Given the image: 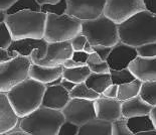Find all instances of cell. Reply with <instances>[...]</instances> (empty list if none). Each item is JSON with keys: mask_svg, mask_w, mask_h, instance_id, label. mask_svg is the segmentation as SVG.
<instances>
[{"mask_svg": "<svg viewBox=\"0 0 156 135\" xmlns=\"http://www.w3.org/2000/svg\"><path fill=\"white\" fill-rule=\"evenodd\" d=\"M104 62V60L99 55L97 52H93V54L89 55V59L87 61V65H96V64H100V62Z\"/></svg>", "mask_w": 156, "mask_h": 135, "instance_id": "40", "label": "cell"}, {"mask_svg": "<svg viewBox=\"0 0 156 135\" xmlns=\"http://www.w3.org/2000/svg\"><path fill=\"white\" fill-rule=\"evenodd\" d=\"M20 117L13 108L6 93L0 92V134L16 129L19 126Z\"/></svg>", "mask_w": 156, "mask_h": 135, "instance_id": "14", "label": "cell"}, {"mask_svg": "<svg viewBox=\"0 0 156 135\" xmlns=\"http://www.w3.org/2000/svg\"><path fill=\"white\" fill-rule=\"evenodd\" d=\"M32 64L30 57L20 55L11 61L0 64V92L7 93L28 79Z\"/></svg>", "mask_w": 156, "mask_h": 135, "instance_id": "7", "label": "cell"}, {"mask_svg": "<svg viewBox=\"0 0 156 135\" xmlns=\"http://www.w3.org/2000/svg\"><path fill=\"white\" fill-rule=\"evenodd\" d=\"M142 83H143L142 81L136 79V80L129 82V83L119 85L117 99L121 102H124L126 100H129V99L138 96L140 94Z\"/></svg>", "mask_w": 156, "mask_h": 135, "instance_id": "23", "label": "cell"}, {"mask_svg": "<svg viewBox=\"0 0 156 135\" xmlns=\"http://www.w3.org/2000/svg\"><path fill=\"white\" fill-rule=\"evenodd\" d=\"M86 84L88 86L96 91L99 94H103L104 91L108 87H110L113 84L111 74H97V73H92L89 76V78L86 80Z\"/></svg>", "mask_w": 156, "mask_h": 135, "instance_id": "21", "label": "cell"}, {"mask_svg": "<svg viewBox=\"0 0 156 135\" xmlns=\"http://www.w3.org/2000/svg\"><path fill=\"white\" fill-rule=\"evenodd\" d=\"M78 135H112V122L95 118L80 126Z\"/></svg>", "mask_w": 156, "mask_h": 135, "instance_id": "20", "label": "cell"}, {"mask_svg": "<svg viewBox=\"0 0 156 135\" xmlns=\"http://www.w3.org/2000/svg\"><path fill=\"white\" fill-rule=\"evenodd\" d=\"M113 47H106V45H95L94 49L104 61H107L109 55L111 54Z\"/></svg>", "mask_w": 156, "mask_h": 135, "instance_id": "37", "label": "cell"}, {"mask_svg": "<svg viewBox=\"0 0 156 135\" xmlns=\"http://www.w3.org/2000/svg\"><path fill=\"white\" fill-rule=\"evenodd\" d=\"M73 54H74V48L72 47L71 41L48 42L46 55L42 60H39L34 64L48 66V67L62 66L66 61L73 57Z\"/></svg>", "mask_w": 156, "mask_h": 135, "instance_id": "11", "label": "cell"}, {"mask_svg": "<svg viewBox=\"0 0 156 135\" xmlns=\"http://www.w3.org/2000/svg\"><path fill=\"white\" fill-rule=\"evenodd\" d=\"M65 121L62 111L41 106L27 116L20 118L18 127L30 135H58Z\"/></svg>", "mask_w": 156, "mask_h": 135, "instance_id": "3", "label": "cell"}, {"mask_svg": "<svg viewBox=\"0 0 156 135\" xmlns=\"http://www.w3.org/2000/svg\"><path fill=\"white\" fill-rule=\"evenodd\" d=\"M129 70L142 82L156 81V57H137L129 66Z\"/></svg>", "mask_w": 156, "mask_h": 135, "instance_id": "16", "label": "cell"}, {"mask_svg": "<svg viewBox=\"0 0 156 135\" xmlns=\"http://www.w3.org/2000/svg\"><path fill=\"white\" fill-rule=\"evenodd\" d=\"M68 10V1L67 0H61L55 4H44L41 5V12L45 14H55V15H64L67 14Z\"/></svg>", "mask_w": 156, "mask_h": 135, "instance_id": "29", "label": "cell"}, {"mask_svg": "<svg viewBox=\"0 0 156 135\" xmlns=\"http://www.w3.org/2000/svg\"><path fill=\"white\" fill-rule=\"evenodd\" d=\"M7 16H8L7 12L5 10H1V9H0V23H1V22H5Z\"/></svg>", "mask_w": 156, "mask_h": 135, "instance_id": "49", "label": "cell"}, {"mask_svg": "<svg viewBox=\"0 0 156 135\" xmlns=\"http://www.w3.org/2000/svg\"><path fill=\"white\" fill-rule=\"evenodd\" d=\"M73 59L75 61H77L79 62H82V64L87 65V61L89 59V54H87L85 51H78V52H74L73 54Z\"/></svg>", "mask_w": 156, "mask_h": 135, "instance_id": "38", "label": "cell"}, {"mask_svg": "<svg viewBox=\"0 0 156 135\" xmlns=\"http://www.w3.org/2000/svg\"><path fill=\"white\" fill-rule=\"evenodd\" d=\"M62 86L64 87L66 90H68L69 92H71L73 91L75 89V87L77 86V84L74 83V82H72V81H69L67 80V79H64L62 78Z\"/></svg>", "mask_w": 156, "mask_h": 135, "instance_id": "44", "label": "cell"}, {"mask_svg": "<svg viewBox=\"0 0 156 135\" xmlns=\"http://www.w3.org/2000/svg\"><path fill=\"white\" fill-rule=\"evenodd\" d=\"M67 14L82 21L92 20L104 14L106 0H67Z\"/></svg>", "mask_w": 156, "mask_h": 135, "instance_id": "10", "label": "cell"}, {"mask_svg": "<svg viewBox=\"0 0 156 135\" xmlns=\"http://www.w3.org/2000/svg\"><path fill=\"white\" fill-rule=\"evenodd\" d=\"M134 135H156V129L149 130V131H143V132H139Z\"/></svg>", "mask_w": 156, "mask_h": 135, "instance_id": "50", "label": "cell"}, {"mask_svg": "<svg viewBox=\"0 0 156 135\" xmlns=\"http://www.w3.org/2000/svg\"><path fill=\"white\" fill-rule=\"evenodd\" d=\"M14 41L11 30L9 29L6 22L0 23V48H9Z\"/></svg>", "mask_w": 156, "mask_h": 135, "instance_id": "30", "label": "cell"}, {"mask_svg": "<svg viewBox=\"0 0 156 135\" xmlns=\"http://www.w3.org/2000/svg\"><path fill=\"white\" fill-rule=\"evenodd\" d=\"M18 55L19 54L15 51H10L9 48H0V64L11 61Z\"/></svg>", "mask_w": 156, "mask_h": 135, "instance_id": "36", "label": "cell"}, {"mask_svg": "<svg viewBox=\"0 0 156 135\" xmlns=\"http://www.w3.org/2000/svg\"><path fill=\"white\" fill-rule=\"evenodd\" d=\"M103 96L108 98H117L118 95V85L112 84L110 87H108L102 94Z\"/></svg>", "mask_w": 156, "mask_h": 135, "instance_id": "39", "label": "cell"}, {"mask_svg": "<svg viewBox=\"0 0 156 135\" xmlns=\"http://www.w3.org/2000/svg\"><path fill=\"white\" fill-rule=\"evenodd\" d=\"M48 48V41L45 38H21L13 41L11 45L9 47V49L17 52L23 57H30L34 49H39L42 60L46 55Z\"/></svg>", "mask_w": 156, "mask_h": 135, "instance_id": "17", "label": "cell"}, {"mask_svg": "<svg viewBox=\"0 0 156 135\" xmlns=\"http://www.w3.org/2000/svg\"><path fill=\"white\" fill-rule=\"evenodd\" d=\"M152 106L141 98L140 95L122 102V116L128 119L131 117L149 115Z\"/></svg>", "mask_w": 156, "mask_h": 135, "instance_id": "19", "label": "cell"}, {"mask_svg": "<svg viewBox=\"0 0 156 135\" xmlns=\"http://www.w3.org/2000/svg\"><path fill=\"white\" fill-rule=\"evenodd\" d=\"M87 42H88L87 37H86L82 32L81 34H79L78 35H76L73 39H71V44H72L73 48H74V52L84 51Z\"/></svg>", "mask_w": 156, "mask_h": 135, "instance_id": "34", "label": "cell"}, {"mask_svg": "<svg viewBox=\"0 0 156 135\" xmlns=\"http://www.w3.org/2000/svg\"><path fill=\"white\" fill-rule=\"evenodd\" d=\"M127 124L130 130L134 134L156 129L155 125L152 121L150 115H143V116L131 117L127 119Z\"/></svg>", "mask_w": 156, "mask_h": 135, "instance_id": "22", "label": "cell"}, {"mask_svg": "<svg viewBox=\"0 0 156 135\" xmlns=\"http://www.w3.org/2000/svg\"><path fill=\"white\" fill-rule=\"evenodd\" d=\"M112 135H134L127 124V119L121 117L112 122Z\"/></svg>", "mask_w": 156, "mask_h": 135, "instance_id": "31", "label": "cell"}, {"mask_svg": "<svg viewBox=\"0 0 156 135\" xmlns=\"http://www.w3.org/2000/svg\"><path fill=\"white\" fill-rule=\"evenodd\" d=\"M23 10L41 12V5L37 2V0H18L10 8H8L5 11L7 12L8 15H10Z\"/></svg>", "mask_w": 156, "mask_h": 135, "instance_id": "26", "label": "cell"}, {"mask_svg": "<svg viewBox=\"0 0 156 135\" xmlns=\"http://www.w3.org/2000/svg\"><path fill=\"white\" fill-rule=\"evenodd\" d=\"M138 55L143 58H155L156 57V41L146 44L137 48Z\"/></svg>", "mask_w": 156, "mask_h": 135, "instance_id": "32", "label": "cell"}, {"mask_svg": "<svg viewBox=\"0 0 156 135\" xmlns=\"http://www.w3.org/2000/svg\"><path fill=\"white\" fill-rule=\"evenodd\" d=\"M150 117H151V119L152 121H153V123L155 125V127H156V106H153L152 107V109H151V112H150Z\"/></svg>", "mask_w": 156, "mask_h": 135, "instance_id": "48", "label": "cell"}, {"mask_svg": "<svg viewBox=\"0 0 156 135\" xmlns=\"http://www.w3.org/2000/svg\"><path fill=\"white\" fill-rule=\"evenodd\" d=\"M97 118L106 121L120 119L122 116V102L117 98H108L101 95L94 101Z\"/></svg>", "mask_w": 156, "mask_h": 135, "instance_id": "13", "label": "cell"}, {"mask_svg": "<svg viewBox=\"0 0 156 135\" xmlns=\"http://www.w3.org/2000/svg\"><path fill=\"white\" fill-rule=\"evenodd\" d=\"M48 14L44 12L23 10L10 14L6 24L11 30L14 41L21 38H44Z\"/></svg>", "mask_w": 156, "mask_h": 135, "instance_id": "4", "label": "cell"}, {"mask_svg": "<svg viewBox=\"0 0 156 135\" xmlns=\"http://www.w3.org/2000/svg\"><path fill=\"white\" fill-rule=\"evenodd\" d=\"M120 41L138 48L156 41V14L148 10L138 12L119 24Z\"/></svg>", "mask_w": 156, "mask_h": 135, "instance_id": "1", "label": "cell"}, {"mask_svg": "<svg viewBox=\"0 0 156 135\" xmlns=\"http://www.w3.org/2000/svg\"><path fill=\"white\" fill-rule=\"evenodd\" d=\"M45 90L44 84L28 78L6 94L17 115L23 118L41 106Z\"/></svg>", "mask_w": 156, "mask_h": 135, "instance_id": "2", "label": "cell"}, {"mask_svg": "<svg viewBox=\"0 0 156 135\" xmlns=\"http://www.w3.org/2000/svg\"><path fill=\"white\" fill-rule=\"evenodd\" d=\"M62 112L65 115L66 120L79 126L97 118L94 101L86 99L72 98Z\"/></svg>", "mask_w": 156, "mask_h": 135, "instance_id": "9", "label": "cell"}, {"mask_svg": "<svg viewBox=\"0 0 156 135\" xmlns=\"http://www.w3.org/2000/svg\"><path fill=\"white\" fill-rule=\"evenodd\" d=\"M83 21L69 14H48L44 38L48 42L68 41L82 32Z\"/></svg>", "mask_w": 156, "mask_h": 135, "instance_id": "6", "label": "cell"}, {"mask_svg": "<svg viewBox=\"0 0 156 135\" xmlns=\"http://www.w3.org/2000/svg\"><path fill=\"white\" fill-rule=\"evenodd\" d=\"M88 67L91 69L92 73H97V74H108L111 71L110 66H109V64L106 61L100 62V64L89 65Z\"/></svg>", "mask_w": 156, "mask_h": 135, "instance_id": "35", "label": "cell"}, {"mask_svg": "<svg viewBox=\"0 0 156 135\" xmlns=\"http://www.w3.org/2000/svg\"><path fill=\"white\" fill-rule=\"evenodd\" d=\"M61 0H37V2L41 5H44V4H55V3H58Z\"/></svg>", "mask_w": 156, "mask_h": 135, "instance_id": "47", "label": "cell"}, {"mask_svg": "<svg viewBox=\"0 0 156 135\" xmlns=\"http://www.w3.org/2000/svg\"><path fill=\"white\" fill-rule=\"evenodd\" d=\"M64 66L65 68L67 69H74V68H79V67H83V66H86L85 64H82V62H79L77 61H75L74 59L71 58L67 60L65 62H64Z\"/></svg>", "mask_w": 156, "mask_h": 135, "instance_id": "41", "label": "cell"}, {"mask_svg": "<svg viewBox=\"0 0 156 135\" xmlns=\"http://www.w3.org/2000/svg\"><path fill=\"white\" fill-rule=\"evenodd\" d=\"M110 74L112 77L113 84L118 85V86L136 80V77L129 70V68L124 69V70H111Z\"/></svg>", "mask_w": 156, "mask_h": 135, "instance_id": "28", "label": "cell"}, {"mask_svg": "<svg viewBox=\"0 0 156 135\" xmlns=\"http://www.w3.org/2000/svg\"><path fill=\"white\" fill-rule=\"evenodd\" d=\"M82 34L92 45L114 47L120 41L119 24L105 14L92 20L83 21Z\"/></svg>", "mask_w": 156, "mask_h": 135, "instance_id": "5", "label": "cell"}, {"mask_svg": "<svg viewBox=\"0 0 156 135\" xmlns=\"http://www.w3.org/2000/svg\"><path fill=\"white\" fill-rule=\"evenodd\" d=\"M91 74H92L91 69L86 65L83 66V67L74 68V69L65 68L64 73H62V78L74 82L76 84H80L86 82V80L89 78V76Z\"/></svg>", "mask_w": 156, "mask_h": 135, "instance_id": "24", "label": "cell"}, {"mask_svg": "<svg viewBox=\"0 0 156 135\" xmlns=\"http://www.w3.org/2000/svg\"><path fill=\"white\" fill-rule=\"evenodd\" d=\"M138 55L137 48L119 41L112 48L111 54L109 55L107 62L111 70H124L129 68V66Z\"/></svg>", "mask_w": 156, "mask_h": 135, "instance_id": "12", "label": "cell"}, {"mask_svg": "<svg viewBox=\"0 0 156 135\" xmlns=\"http://www.w3.org/2000/svg\"><path fill=\"white\" fill-rule=\"evenodd\" d=\"M143 10L144 0H106L104 14L117 24H121Z\"/></svg>", "mask_w": 156, "mask_h": 135, "instance_id": "8", "label": "cell"}, {"mask_svg": "<svg viewBox=\"0 0 156 135\" xmlns=\"http://www.w3.org/2000/svg\"><path fill=\"white\" fill-rule=\"evenodd\" d=\"M17 1L18 0H0V9L1 10H7Z\"/></svg>", "mask_w": 156, "mask_h": 135, "instance_id": "43", "label": "cell"}, {"mask_svg": "<svg viewBox=\"0 0 156 135\" xmlns=\"http://www.w3.org/2000/svg\"><path fill=\"white\" fill-rule=\"evenodd\" d=\"M79 130H80L79 125L66 120L62 123L61 129H59L58 135H78Z\"/></svg>", "mask_w": 156, "mask_h": 135, "instance_id": "33", "label": "cell"}, {"mask_svg": "<svg viewBox=\"0 0 156 135\" xmlns=\"http://www.w3.org/2000/svg\"><path fill=\"white\" fill-rule=\"evenodd\" d=\"M64 66L58 67H48V66H41L37 64H32L29 72V78L38 81L41 83L48 85L62 77L64 73Z\"/></svg>", "mask_w": 156, "mask_h": 135, "instance_id": "18", "label": "cell"}, {"mask_svg": "<svg viewBox=\"0 0 156 135\" xmlns=\"http://www.w3.org/2000/svg\"><path fill=\"white\" fill-rule=\"evenodd\" d=\"M71 99L72 97L69 95V92L66 90L62 86V84L56 86H46L41 106L62 111V109L71 101Z\"/></svg>", "mask_w": 156, "mask_h": 135, "instance_id": "15", "label": "cell"}, {"mask_svg": "<svg viewBox=\"0 0 156 135\" xmlns=\"http://www.w3.org/2000/svg\"><path fill=\"white\" fill-rule=\"evenodd\" d=\"M69 95H71L72 98L86 99V100H91V101H95L96 99H98L101 96V94L97 93L96 91L90 88L86 84V82L77 84V86L75 87L74 90L69 92Z\"/></svg>", "mask_w": 156, "mask_h": 135, "instance_id": "25", "label": "cell"}, {"mask_svg": "<svg viewBox=\"0 0 156 135\" xmlns=\"http://www.w3.org/2000/svg\"><path fill=\"white\" fill-rule=\"evenodd\" d=\"M139 95L152 107L156 106V81L143 82Z\"/></svg>", "mask_w": 156, "mask_h": 135, "instance_id": "27", "label": "cell"}, {"mask_svg": "<svg viewBox=\"0 0 156 135\" xmlns=\"http://www.w3.org/2000/svg\"><path fill=\"white\" fill-rule=\"evenodd\" d=\"M84 51L87 52V54H89V55H91V54H93V52H95V49H94V45H92L90 42L88 41L87 42V44H86V47H85V48H84Z\"/></svg>", "mask_w": 156, "mask_h": 135, "instance_id": "46", "label": "cell"}, {"mask_svg": "<svg viewBox=\"0 0 156 135\" xmlns=\"http://www.w3.org/2000/svg\"><path fill=\"white\" fill-rule=\"evenodd\" d=\"M145 9L156 14V0H144Z\"/></svg>", "mask_w": 156, "mask_h": 135, "instance_id": "42", "label": "cell"}, {"mask_svg": "<svg viewBox=\"0 0 156 135\" xmlns=\"http://www.w3.org/2000/svg\"><path fill=\"white\" fill-rule=\"evenodd\" d=\"M0 135H30L28 133H26L25 131L21 130L20 128L18 127V129H14L10 131V132H7V133H4V134H0Z\"/></svg>", "mask_w": 156, "mask_h": 135, "instance_id": "45", "label": "cell"}]
</instances>
